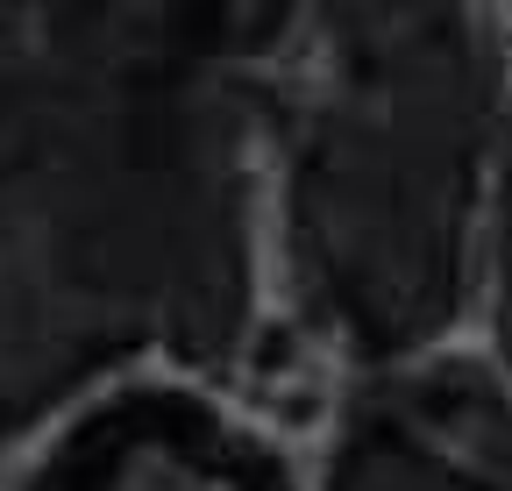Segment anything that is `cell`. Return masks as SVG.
I'll return each mask as SVG.
<instances>
[{
    "label": "cell",
    "mask_w": 512,
    "mask_h": 491,
    "mask_svg": "<svg viewBox=\"0 0 512 491\" xmlns=\"http://www.w3.org/2000/svg\"><path fill=\"white\" fill-rule=\"evenodd\" d=\"M456 143V50L420 0H335V79L299 164L306 257L363 335L434 299Z\"/></svg>",
    "instance_id": "1"
},
{
    "label": "cell",
    "mask_w": 512,
    "mask_h": 491,
    "mask_svg": "<svg viewBox=\"0 0 512 491\" xmlns=\"http://www.w3.org/2000/svg\"><path fill=\"white\" fill-rule=\"evenodd\" d=\"M342 491H470V484L448 477V470H434V463L399 435V427H370V435L349 449Z\"/></svg>",
    "instance_id": "4"
},
{
    "label": "cell",
    "mask_w": 512,
    "mask_h": 491,
    "mask_svg": "<svg viewBox=\"0 0 512 491\" xmlns=\"http://www.w3.org/2000/svg\"><path fill=\"white\" fill-rule=\"evenodd\" d=\"M50 491H271V477L242 449H228L214 427L157 413V420H128L121 435L72 456Z\"/></svg>",
    "instance_id": "3"
},
{
    "label": "cell",
    "mask_w": 512,
    "mask_h": 491,
    "mask_svg": "<svg viewBox=\"0 0 512 491\" xmlns=\"http://www.w3.org/2000/svg\"><path fill=\"white\" fill-rule=\"evenodd\" d=\"M15 8L72 50L157 72L164 57L264 36L278 0H15Z\"/></svg>",
    "instance_id": "2"
}]
</instances>
